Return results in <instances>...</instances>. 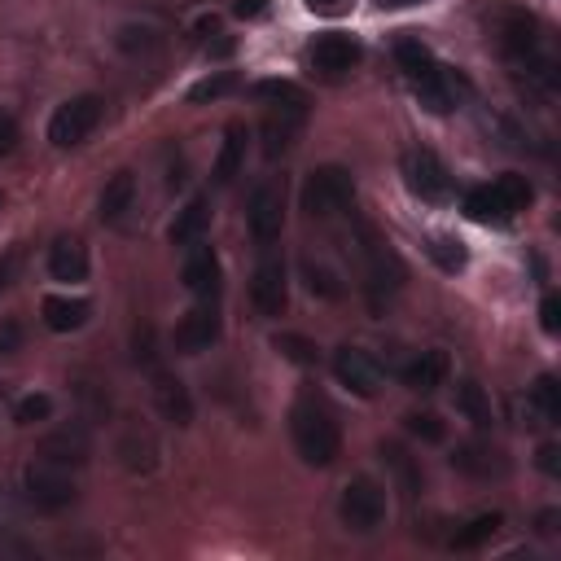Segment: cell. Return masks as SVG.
<instances>
[{"instance_id":"6da1fadb","label":"cell","mask_w":561,"mask_h":561,"mask_svg":"<svg viewBox=\"0 0 561 561\" xmlns=\"http://www.w3.org/2000/svg\"><path fill=\"white\" fill-rule=\"evenodd\" d=\"M290 434H294V452L303 456V465L325 469L338 461L342 430H338L334 412L320 404V399H299V404L290 408Z\"/></svg>"},{"instance_id":"7a4b0ae2","label":"cell","mask_w":561,"mask_h":561,"mask_svg":"<svg viewBox=\"0 0 561 561\" xmlns=\"http://www.w3.org/2000/svg\"><path fill=\"white\" fill-rule=\"evenodd\" d=\"M360 259H364V285H369V299L373 307H382V299H391V294L404 285V263L391 250L382 233H377L373 224H360Z\"/></svg>"},{"instance_id":"3957f363","label":"cell","mask_w":561,"mask_h":561,"mask_svg":"<svg viewBox=\"0 0 561 561\" xmlns=\"http://www.w3.org/2000/svg\"><path fill=\"white\" fill-rule=\"evenodd\" d=\"M356 202V180H351L347 167H316L312 176L303 180V211L312 220H329V215H342Z\"/></svg>"},{"instance_id":"277c9868","label":"cell","mask_w":561,"mask_h":561,"mask_svg":"<svg viewBox=\"0 0 561 561\" xmlns=\"http://www.w3.org/2000/svg\"><path fill=\"white\" fill-rule=\"evenodd\" d=\"M101 114H106V101L93 97V93H79L71 101H62L49 119V141L57 145V150H71V145H79L88 132H97Z\"/></svg>"},{"instance_id":"5b68a950","label":"cell","mask_w":561,"mask_h":561,"mask_svg":"<svg viewBox=\"0 0 561 561\" xmlns=\"http://www.w3.org/2000/svg\"><path fill=\"white\" fill-rule=\"evenodd\" d=\"M338 513L351 531H360V535L377 531V526L386 522V487L373 483V478H351V483L342 487Z\"/></svg>"},{"instance_id":"8992f818","label":"cell","mask_w":561,"mask_h":561,"mask_svg":"<svg viewBox=\"0 0 561 561\" xmlns=\"http://www.w3.org/2000/svg\"><path fill=\"white\" fill-rule=\"evenodd\" d=\"M22 487H27V500H31V505L44 509V513H62V509L75 500L71 474H66L62 465L44 461V456H40L36 465H27V474H22Z\"/></svg>"},{"instance_id":"52a82bcc","label":"cell","mask_w":561,"mask_h":561,"mask_svg":"<svg viewBox=\"0 0 561 561\" xmlns=\"http://www.w3.org/2000/svg\"><path fill=\"white\" fill-rule=\"evenodd\" d=\"M250 303H255L259 316L277 320L290 303V281H285V259L263 250V259L255 263V277H250Z\"/></svg>"},{"instance_id":"ba28073f","label":"cell","mask_w":561,"mask_h":561,"mask_svg":"<svg viewBox=\"0 0 561 561\" xmlns=\"http://www.w3.org/2000/svg\"><path fill=\"white\" fill-rule=\"evenodd\" d=\"M224 334V320H220V307L215 299H202L193 312L180 316L176 325V351L180 356H202V351H211L215 342Z\"/></svg>"},{"instance_id":"9c48e42d","label":"cell","mask_w":561,"mask_h":561,"mask_svg":"<svg viewBox=\"0 0 561 561\" xmlns=\"http://www.w3.org/2000/svg\"><path fill=\"white\" fill-rule=\"evenodd\" d=\"M404 180H408V189L417 193L421 202H448L452 198L448 167H443V158L430 154V150H412L404 158Z\"/></svg>"},{"instance_id":"30bf717a","label":"cell","mask_w":561,"mask_h":561,"mask_svg":"<svg viewBox=\"0 0 561 561\" xmlns=\"http://www.w3.org/2000/svg\"><path fill=\"white\" fill-rule=\"evenodd\" d=\"M250 237H255L259 246H272L281 237L285 228V189L277 185V180H268V185H259L255 193H250Z\"/></svg>"},{"instance_id":"8fae6325","label":"cell","mask_w":561,"mask_h":561,"mask_svg":"<svg viewBox=\"0 0 561 561\" xmlns=\"http://www.w3.org/2000/svg\"><path fill=\"white\" fill-rule=\"evenodd\" d=\"M334 377H338V386H347V391L360 395V399H373L377 391H382V364L360 347H338L334 351Z\"/></svg>"},{"instance_id":"7c38bea8","label":"cell","mask_w":561,"mask_h":561,"mask_svg":"<svg viewBox=\"0 0 561 561\" xmlns=\"http://www.w3.org/2000/svg\"><path fill=\"white\" fill-rule=\"evenodd\" d=\"M360 57H364L360 40L342 36V31H329V36H320V40L312 44V71L325 75V79H338V75L356 71Z\"/></svg>"},{"instance_id":"4fadbf2b","label":"cell","mask_w":561,"mask_h":561,"mask_svg":"<svg viewBox=\"0 0 561 561\" xmlns=\"http://www.w3.org/2000/svg\"><path fill=\"white\" fill-rule=\"evenodd\" d=\"M412 88H417L421 110H430V114H452L456 106H461V97L469 93V84L461 75H452L448 66H434V71L421 75Z\"/></svg>"},{"instance_id":"5bb4252c","label":"cell","mask_w":561,"mask_h":561,"mask_svg":"<svg viewBox=\"0 0 561 561\" xmlns=\"http://www.w3.org/2000/svg\"><path fill=\"white\" fill-rule=\"evenodd\" d=\"M180 277H185L189 294H198V299H215V294H220V255H215L206 242H193Z\"/></svg>"},{"instance_id":"9a60e30c","label":"cell","mask_w":561,"mask_h":561,"mask_svg":"<svg viewBox=\"0 0 561 561\" xmlns=\"http://www.w3.org/2000/svg\"><path fill=\"white\" fill-rule=\"evenodd\" d=\"M154 404H158V412H163L171 426H189L193 421L189 386L180 382L176 373H167V369H154Z\"/></svg>"},{"instance_id":"2e32d148","label":"cell","mask_w":561,"mask_h":561,"mask_svg":"<svg viewBox=\"0 0 561 561\" xmlns=\"http://www.w3.org/2000/svg\"><path fill=\"white\" fill-rule=\"evenodd\" d=\"M448 373H452V364L443 351H421V356H412L404 364V386L408 391H417V395H430V391H439L443 382H448Z\"/></svg>"},{"instance_id":"e0dca14e","label":"cell","mask_w":561,"mask_h":561,"mask_svg":"<svg viewBox=\"0 0 561 561\" xmlns=\"http://www.w3.org/2000/svg\"><path fill=\"white\" fill-rule=\"evenodd\" d=\"M49 277L53 281H84L88 277V246L79 237H57L49 246Z\"/></svg>"},{"instance_id":"ac0fdd59","label":"cell","mask_w":561,"mask_h":561,"mask_svg":"<svg viewBox=\"0 0 561 561\" xmlns=\"http://www.w3.org/2000/svg\"><path fill=\"white\" fill-rule=\"evenodd\" d=\"M40 456H44V461H53V465H62V469L84 465L88 461V434L79 426L57 430V434H49V439L40 443Z\"/></svg>"},{"instance_id":"d6986e66","label":"cell","mask_w":561,"mask_h":561,"mask_svg":"<svg viewBox=\"0 0 561 561\" xmlns=\"http://www.w3.org/2000/svg\"><path fill=\"white\" fill-rule=\"evenodd\" d=\"M88 312H93V303L88 299H66V294H49V299L40 303V316H44V325H49L53 334H71V329H79L88 320Z\"/></svg>"},{"instance_id":"ffe728a7","label":"cell","mask_w":561,"mask_h":561,"mask_svg":"<svg viewBox=\"0 0 561 561\" xmlns=\"http://www.w3.org/2000/svg\"><path fill=\"white\" fill-rule=\"evenodd\" d=\"M500 49H505L513 62H535V49H540V36H535V18L509 14L505 27H500Z\"/></svg>"},{"instance_id":"44dd1931","label":"cell","mask_w":561,"mask_h":561,"mask_svg":"<svg viewBox=\"0 0 561 561\" xmlns=\"http://www.w3.org/2000/svg\"><path fill=\"white\" fill-rule=\"evenodd\" d=\"M206 224H211V202H206V198L185 202V206L176 211V220H171V228H167L171 246H193V242H202Z\"/></svg>"},{"instance_id":"7402d4cb","label":"cell","mask_w":561,"mask_h":561,"mask_svg":"<svg viewBox=\"0 0 561 561\" xmlns=\"http://www.w3.org/2000/svg\"><path fill=\"white\" fill-rule=\"evenodd\" d=\"M452 465L461 469V474H469V478H500L509 469L505 456H500L496 448H487V443H461L456 456H452Z\"/></svg>"},{"instance_id":"603a6c76","label":"cell","mask_w":561,"mask_h":561,"mask_svg":"<svg viewBox=\"0 0 561 561\" xmlns=\"http://www.w3.org/2000/svg\"><path fill=\"white\" fill-rule=\"evenodd\" d=\"M465 215L474 224H491V228H505L513 220V206L500 198L496 185H487V189H474V193H465Z\"/></svg>"},{"instance_id":"cb8c5ba5","label":"cell","mask_w":561,"mask_h":561,"mask_svg":"<svg viewBox=\"0 0 561 561\" xmlns=\"http://www.w3.org/2000/svg\"><path fill=\"white\" fill-rule=\"evenodd\" d=\"M132 202H136V176H132V171H119V176L101 189V202H97L101 224H119L123 215L132 211Z\"/></svg>"},{"instance_id":"d4e9b609","label":"cell","mask_w":561,"mask_h":561,"mask_svg":"<svg viewBox=\"0 0 561 561\" xmlns=\"http://www.w3.org/2000/svg\"><path fill=\"white\" fill-rule=\"evenodd\" d=\"M303 114L307 110H281V106L268 114V123H263V150H268V158H277L294 145V136L303 128Z\"/></svg>"},{"instance_id":"484cf974","label":"cell","mask_w":561,"mask_h":561,"mask_svg":"<svg viewBox=\"0 0 561 561\" xmlns=\"http://www.w3.org/2000/svg\"><path fill=\"white\" fill-rule=\"evenodd\" d=\"M242 163H246V128L242 123H233V128L224 132V141H220V154H215V171H211L215 185H233Z\"/></svg>"},{"instance_id":"4316f807","label":"cell","mask_w":561,"mask_h":561,"mask_svg":"<svg viewBox=\"0 0 561 561\" xmlns=\"http://www.w3.org/2000/svg\"><path fill=\"white\" fill-rule=\"evenodd\" d=\"M456 412H461L465 421H474L478 430H491V421H496L491 399H487V391L474 382V377H461V386H456Z\"/></svg>"},{"instance_id":"83f0119b","label":"cell","mask_w":561,"mask_h":561,"mask_svg":"<svg viewBox=\"0 0 561 561\" xmlns=\"http://www.w3.org/2000/svg\"><path fill=\"white\" fill-rule=\"evenodd\" d=\"M500 526H505V518H500V513H478V518H469L461 531L452 535V548H461V553H474V548H483L491 535L500 531Z\"/></svg>"},{"instance_id":"f1b7e54d","label":"cell","mask_w":561,"mask_h":561,"mask_svg":"<svg viewBox=\"0 0 561 561\" xmlns=\"http://www.w3.org/2000/svg\"><path fill=\"white\" fill-rule=\"evenodd\" d=\"M303 281H307V290H312L316 299H329V303L342 299V277H338L334 268H329L325 259H312V255H307V259H303Z\"/></svg>"},{"instance_id":"f546056e","label":"cell","mask_w":561,"mask_h":561,"mask_svg":"<svg viewBox=\"0 0 561 561\" xmlns=\"http://www.w3.org/2000/svg\"><path fill=\"white\" fill-rule=\"evenodd\" d=\"M395 62H399V71H404L412 84H417L421 75H430L434 71V57H430V49L421 40H412V36H404L395 44Z\"/></svg>"},{"instance_id":"4dcf8cb0","label":"cell","mask_w":561,"mask_h":561,"mask_svg":"<svg viewBox=\"0 0 561 561\" xmlns=\"http://www.w3.org/2000/svg\"><path fill=\"white\" fill-rule=\"evenodd\" d=\"M255 97L272 101V106H281V110H307V93L299 84H290V79H259Z\"/></svg>"},{"instance_id":"1f68e13d","label":"cell","mask_w":561,"mask_h":561,"mask_svg":"<svg viewBox=\"0 0 561 561\" xmlns=\"http://www.w3.org/2000/svg\"><path fill=\"white\" fill-rule=\"evenodd\" d=\"M426 255L439 263L443 272H461L465 263H469V250L456 242V237H448V233H434V237H426Z\"/></svg>"},{"instance_id":"d6a6232c","label":"cell","mask_w":561,"mask_h":561,"mask_svg":"<svg viewBox=\"0 0 561 561\" xmlns=\"http://www.w3.org/2000/svg\"><path fill=\"white\" fill-rule=\"evenodd\" d=\"M382 461L395 469V478H399V487L408 491V496H417L421 491V469L408 461V452L399 448V443H382Z\"/></svg>"},{"instance_id":"836d02e7","label":"cell","mask_w":561,"mask_h":561,"mask_svg":"<svg viewBox=\"0 0 561 561\" xmlns=\"http://www.w3.org/2000/svg\"><path fill=\"white\" fill-rule=\"evenodd\" d=\"M228 93H237V75L233 71H215V75H206V79H198V84L189 88V101L193 106H202V101H220Z\"/></svg>"},{"instance_id":"e575fe53","label":"cell","mask_w":561,"mask_h":561,"mask_svg":"<svg viewBox=\"0 0 561 561\" xmlns=\"http://www.w3.org/2000/svg\"><path fill=\"white\" fill-rule=\"evenodd\" d=\"M404 430L412 434V439H421V443H443L448 439V426H443L439 412H408Z\"/></svg>"},{"instance_id":"d590c367","label":"cell","mask_w":561,"mask_h":561,"mask_svg":"<svg viewBox=\"0 0 561 561\" xmlns=\"http://www.w3.org/2000/svg\"><path fill=\"white\" fill-rule=\"evenodd\" d=\"M496 193H500V198H505V202L513 206V215H518V211H526V206H531V198H535L531 180H526V176H518V171H505V176L496 180Z\"/></svg>"},{"instance_id":"8d00e7d4","label":"cell","mask_w":561,"mask_h":561,"mask_svg":"<svg viewBox=\"0 0 561 561\" xmlns=\"http://www.w3.org/2000/svg\"><path fill=\"white\" fill-rule=\"evenodd\" d=\"M49 417H53V399L44 391H31V395H22L14 404V421H18V426H40V421H49Z\"/></svg>"},{"instance_id":"74e56055","label":"cell","mask_w":561,"mask_h":561,"mask_svg":"<svg viewBox=\"0 0 561 561\" xmlns=\"http://www.w3.org/2000/svg\"><path fill=\"white\" fill-rule=\"evenodd\" d=\"M272 347H277L285 360L303 364V369H307V364H316V356H320L316 342H312V338H303V334H277V338H272Z\"/></svg>"},{"instance_id":"f35d334b","label":"cell","mask_w":561,"mask_h":561,"mask_svg":"<svg viewBox=\"0 0 561 561\" xmlns=\"http://www.w3.org/2000/svg\"><path fill=\"white\" fill-rule=\"evenodd\" d=\"M531 399H535V408H540L548 421H561V386H557V377H548V373H544L540 382H535Z\"/></svg>"},{"instance_id":"ab89813d","label":"cell","mask_w":561,"mask_h":561,"mask_svg":"<svg viewBox=\"0 0 561 561\" xmlns=\"http://www.w3.org/2000/svg\"><path fill=\"white\" fill-rule=\"evenodd\" d=\"M154 44H158L154 27H123V31H119V49H123V53H136V49L150 53Z\"/></svg>"},{"instance_id":"60d3db41","label":"cell","mask_w":561,"mask_h":561,"mask_svg":"<svg viewBox=\"0 0 561 561\" xmlns=\"http://www.w3.org/2000/svg\"><path fill=\"white\" fill-rule=\"evenodd\" d=\"M18 141H22V132H18V119L14 114H5L0 110V158H9L18 150Z\"/></svg>"},{"instance_id":"b9f144b4","label":"cell","mask_w":561,"mask_h":561,"mask_svg":"<svg viewBox=\"0 0 561 561\" xmlns=\"http://www.w3.org/2000/svg\"><path fill=\"white\" fill-rule=\"evenodd\" d=\"M22 347V325L18 320H0V356H14Z\"/></svg>"},{"instance_id":"7bdbcfd3","label":"cell","mask_w":561,"mask_h":561,"mask_svg":"<svg viewBox=\"0 0 561 561\" xmlns=\"http://www.w3.org/2000/svg\"><path fill=\"white\" fill-rule=\"evenodd\" d=\"M18 268H22V246L5 250V259H0V290H9V285H14Z\"/></svg>"},{"instance_id":"ee69618b","label":"cell","mask_w":561,"mask_h":561,"mask_svg":"<svg viewBox=\"0 0 561 561\" xmlns=\"http://www.w3.org/2000/svg\"><path fill=\"white\" fill-rule=\"evenodd\" d=\"M540 325H544V334H557L561 329V303L553 299V294L540 303Z\"/></svg>"},{"instance_id":"f6af8a7d","label":"cell","mask_w":561,"mask_h":561,"mask_svg":"<svg viewBox=\"0 0 561 561\" xmlns=\"http://www.w3.org/2000/svg\"><path fill=\"white\" fill-rule=\"evenodd\" d=\"M233 14L237 18H263V14H268V0H237V5H233Z\"/></svg>"},{"instance_id":"bcb514c9","label":"cell","mask_w":561,"mask_h":561,"mask_svg":"<svg viewBox=\"0 0 561 561\" xmlns=\"http://www.w3.org/2000/svg\"><path fill=\"white\" fill-rule=\"evenodd\" d=\"M557 443H544V448H540V469H544V474H557V469H561V461H557Z\"/></svg>"},{"instance_id":"7dc6e473","label":"cell","mask_w":561,"mask_h":561,"mask_svg":"<svg viewBox=\"0 0 561 561\" xmlns=\"http://www.w3.org/2000/svg\"><path fill=\"white\" fill-rule=\"evenodd\" d=\"M307 9H312V14H342L347 0H307Z\"/></svg>"},{"instance_id":"c3c4849f","label":"cell","mask_w":561,"mask_h":561,"mask_svg":"<svg viewBox=\"0 0 561 561\" xmlns=\"http://www.w3.org/2000/svg\"><path fill=\"white\" fill-rule=\"evenodd\" d=\"M215 27H220V18H215V14H206V18H198V27H193V36H198V40H206Z\"/></svg>"},{"instance_id":"681fc988","label":"cell","mask_w":561,"mask_h":561,"mask_svg":"<svg viewBox=\"0 0 561 561\" xmlns=\"http://www.w3.org/2000/svg\"><path fill=\"white\" fill-rule=\"evenodd\" d=\"M206 53H211V57H228V53H233V40H215Z\"/></svg>"},{"instance_id":"f907efd6","label":"cell","mask_w":561,"mask_h":561,"mask_svg":"<svg viewBox=\"0 0 561 561\" xmlns=\"http://www.w3.org/2000/svg\"><path fill=\"white\" fill-rule=\"evenodd\" d=\"M382 9H404V5H417V0H377Z\"/></svg>"}]
</instances>
